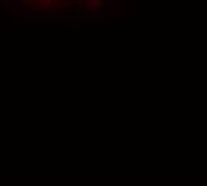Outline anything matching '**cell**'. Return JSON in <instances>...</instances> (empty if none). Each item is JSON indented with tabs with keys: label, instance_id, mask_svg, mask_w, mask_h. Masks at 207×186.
<instances>
[{
	"label": "cell",
	"instance_id": "obj_1",
	"mask_svg": "<svg viewBox=\"0 0 207 186\" xmlns=\"http://www.w3.org/2000/svg\"><path fill=\"white\" fill-rule=\"evenodd\" d=\"M56 6V0H39V11H52Z\"/></svg>",
	"mask_w": 207,
	"mask_h": 186
},
{
	"label": "cell",
	"instance_id": "obj_2",
	"mask_svg": "<svg viewBox=\"0 0 207 186\" xmlns=\"http://www.w3.org/2000/svg\"><path fill=\"white\" fill-rule=\"evenodd\" d=\"M0 6L7 7V9H18V7H20V2H18V0H0Z\"/></svg>",
	"mask_w": 207,
	"mask_h": 186
},
{
	"label": "cell",
	"instance_id": "obj_4",
	"mask_svg": "<svg viewBox=\"0 0 207 186\" xmlns=\"http://www.w3.org/2000/svg\"><path fill=\"white\" fill-rule=\"evenodd\" d=\"M121 9H120V2H113V4H111V9H109V13H120Z\"/></svg>",
	"mask_w": 207,
	"mask_h": 186
},
{
	"label": "cell",
	"instance_id": "obj_3",
	"mask_svg": "<svg viewBox=\"0 0 207 186\" xmlns=\"http://www.w3.org/2000/svg\"><path fill=\"white\" fill-rule=\"evenodd\" d=\"M102 4H104V0H88V6H89V9H93V11L100 9Z\"/></svg>",
	"mask_w": 207,
	"mask_h": 186
},
{
	"label": "cell",
	"instance_id": "obj_5",
	"mask_svg": "<svg viewBox=\"0 0 207 186\" xmlns=\"http://www.w3.org/2000/svg\"><path fill=\"white\" fill-rule=\"evenodd\" d=\"M18 2H20V0H18Z\"/></svg>",
	"mask_w": 207,
	"mask_h": 186
}]
</instances>
